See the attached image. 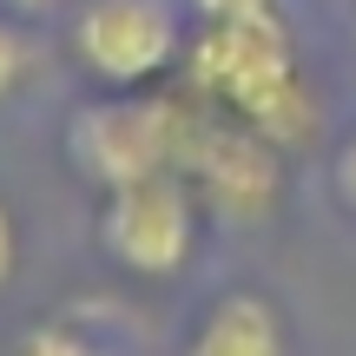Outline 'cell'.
Segmentation results:
<instances>
[{"label":"cell","mask_w":356,"mask_h":356,"mask_svg":"<svg viewBox=\"0 0 356 356\" xmlns=\"http://www.w3.org/2000/svg\"><path fill=\"white\" fill-rule=\"evenodd\" d=\"M178 86L191 99L218 106V113L244 119L251 132H264L291 159H304L323 139V113H317V92H310V73H304V47H297L284 7L198 20L185 60H178Z\"/></svg>","instance_id":"1"},{"label":"cell","mask_w":356,"mask_h":356,"mask_svg":"<svg viewBox=\"0 0 356 356\" xmlns=\"http://www.w3.org/2000/svg\"><path fill=\"white\" fill-rule=\"evenodd\" d=\"M191 119V92L185 86H99L66 113L60 126V152L73 165L79 185L92 191H119L132 178H152L178 165V139Z\"/></svg>","instance_id":"2"},{"label":"cell","mask_w":356,"mask_h":356,"mask_svg":"<svg viewBox=\"0 0 356 356\" xmlns=\"http://www.w3.org/2000/svg\"><path fill=\"white\" fill-rule=\"evenodd\" d=\"M178 178L198 191L204 218L218 225H264L284 211V185H291V152L251 132L244 119L218 113V106L191 99L185 139H178Z\"/></svg>","instance_id":"3"},{"label":"cell","mask_w":356,"mask_h":356,"mask_svg":"<svg viewBox=\"0 0 356 356\" xmlns=\"http://www.w3.org/2000/svg\"><path fill=\"white\" fill-rule=\"evenodd\" d=\"M185 0H73L66 13V60L92 86H159L178 73L191 47Z\"/></svg>","instance_id":"4"},{"label":"cell","mask_w":356,"mask_h":356,"mask_svg":"<svg viewBox=\"0 0 356 356\" xmlns=\"http://www.w3.org/2000/svg\"><path fill=\"white\" fill-rule=\"evenodd\" d=\"M204 204L198 191L185 185L178 172H152V178H132L119 191H99V211H92V244L113 270L139 284H172L191 270L204 238Z\"/></svg>","instance_id":"5"},{"label":"cell","mask_w":356,"mask_h":356,"mask_svg":"<svg viewBox=\"0 0 356 356\" xmlns=\"http://www.w3.org/2000/svg\"><path fill=\"white\" fill-rule=\"evenodd\" d=\"M178 356H297L291 317L270 291L257 284H231L198 310V323L185 330Z\"/></svg>","instance_id":"6"},{"label":"cell","mask_w":356,"mask_h":356,"mask_svg":"<svg viewBox=\"0 0 356 356\" xmlns=\"http://www.w3.org/2000/svg\"><path fill=\"white\" fill-rule=\"evenodd\" d=\"M20 356H152L139 330L113 317H86V310H53L20 337Z\"/></svg>","instance_id":"7"},{"label":"cell","mask_w":356,"mask_h":356,"mask_svg":"<svg viewBox=\"0 0 356 356\" xmlns=\"http://www.w3.org/2000/svg\"><path fill=\"white\" fill-rule=\"evenodd\" d=\"M33 66H40V53H33V33H26V20L0 7V113H7V106L26 92Z\"/></svg>","instance_id":"8"},{"label":"cell","mask_w":356,"mask_h":356,"mask_svg":"<svg viewBox=\"0 0 356 356\" xmlns=\"http://www.w3.org/2000/svg\"><path fill=\"white\" fill-rule=\"evenodd\" d=\"M330 198L356 218V119L330 139Z\"/></svg>","instance_id":"9"},{"label":"cell","mask_w":356,"mask_h":356,"mask_svg":"<svg viewBox=\"0 0 356 356\" xmlns=\"http://www.w3.org/2000/svg\"><path fill=\"white\" fill-rule=\"evenodd\" d=\"M20 277V211H13V198L0 191V291Z\"/></svg>","instance_id":"10"},{"label":"cell","mask_w":356,"mask_h":356,"mask_svg":"<svg viewBox=\"0 0 356 356\" xmlns=\"http://www.w3.org/2000/svg\"><path fill=\"white\" fill-rule=\"evenodd\" d=\"M191 20H231V13H257V7H277V0H185Z\"/></svg>","instance_id":"11"},{"label":"cell","mask_w":356,"mask_h":356,"mask_svg":"<svg viewBox=\"0 0 356 356\" xmlns=\"http://www.w3.org/2000/svg\"><path fill=\"white\" fill-rule=\"evenodd\" d=\"M47 7H60V0H7V13H47Z\"/></svg>","instance_id":"12"}]
</instances>
